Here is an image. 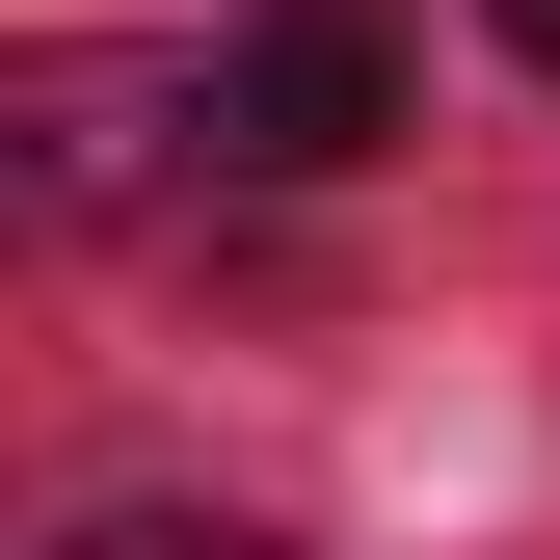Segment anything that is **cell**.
Masks as SVG:
<instances>
[{"instance_id": "6da1fadb", "label": "cell", "mask_w": 560, "mask_h": 560, "mask_svg": "<svg viewBox=\"0 0 560 560\" xmlns=\"http://www.w3.org/2000/svg\"><path fill=\"white\" fill-rule=\"evenodd\" d=\"M161 161H241L214 54H27V81H0V187H27V214H133Z\"/></svg>"}, {"instance_id": "7a4b0ae2", "label": "cell", "mask_w": 560, "mask_h": 560, "mask_svg": "<svg viewBox=\"0 0 560 560\" xmlns=\"http://www.w3.org/2000/svg\"><path fill=\"white\" fill-rule=\"evenodd\" d=\"M214 133H241L267 187H347L400 133V0H267V27L214 54Z\"/></svg>"}, {"instance_id": "3957f363", "label": "cell", "mask_w": 560, "mask_h": 560, "mask_svg": "<svg viewBox=\"0 0 560 560\" xmlns=\"http://www.w3.org/2000/svg\"><path fill=\"white\" fill-rule=\"evenodd\" d=\"M81 560H294V534H187V508H107Z\"/></svg>"}, {"instance_id": "277c9868", "label": "cell", "mask_w": 560, "mask_h": 560, "mask_svg": "<svg viewBox=\"0 0 560 560\" xmlns=\"http://www.w3.org/2000/svg\"><path fill=\"white\" fill-rule=\"evenodd\" d=\"M508 54H534V81H560V0H508Z\"/></svg>"}]
</instances>
